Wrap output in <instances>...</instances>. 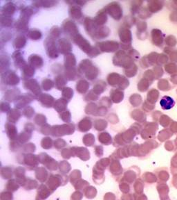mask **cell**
Masks as SVG:
<instances>
[{
	"label": "cell",
	"instance_id": "cell-6",
	"mask_svg": "<svg viewBox=\"0 0 177 200\" xmlns=\"http://www.w3.org/2000/svg\"><path fill=\"white\" fill-rule=\"evenodd\" d=\"M97 190L93 186H89L85 189V195L89 199H92L95 197Z\"/></svg>",
	"mask_w": 177,
	"mask_h": 200
},
{
	"label": "cell",
	"instance_id": "cell-7",
	"mask_svg": "<svg viewBox=\"0 0 177 200\" xmlns=\"http://www.w3.org/2000/svg\"><path fill=\"white\" fill-rule=\"evenodd\" d=\"M19 188H20L19 184H18V183L16 182L15 180H14V179L9 181L7 183V190H10V191L14 192V191H15V190H17L18 189H19Z\"/></svg>",
	"mask_w": 177,
	"mask_h": 200
},
{
	"label": "cell",
	"instance_id": "cell-5",
	"mask_svg": "<svg viewBox=\"0 0 177 200\" xmlns=\"http://www.w3.org/2000/svg\"><path fill=\"white\" fill-rule=\"evenodd\" d=\"M22 186L26 190H32L33 188H35L38 186V183H37L35 180L28 179L24 181Z\"/></svg>",
	"mask_w": 177,
	"mask_h": 200
},
{
	"label": "cell",
	"instance_id": "cell-4",
	"mask_svg": "<svg viewBox=\"0 0 177 200\" xmlns=\"http://www.w3.org/2000/svg\"><path fill=\"white\" fill-rule=\"evenodd\" d=\"M35 176L37 177V179H38L40 182L43 183L47 179L48 172L44 168H39L36 170Z\"/></svg>",
	"mask_w": 177,
	"mask_h": 200
},
{
	"label": "cell",
	"instance_id": "cell-3",
	"mask_svg": "<svg viewBox=\"0 0 177 200\" xmlns=\"http://www.w3.org/2000/svg\"><path fill=\"white\" fill-rule=\"evenodd\" d=\"M160 104L164 110H169L175 106V102L172 97L169 96H165L161 100Z\"/></svg>",
	"mask_w": 177,
	"mask_h": 200
},
{
	"label": "cell",
	"instance_id": "cell-9",
	"mask_svg": "<svg viewBox=\"0 0 177 200\" xmlns=\"http://www.w3.org/2000/svg\"><path fill=\"white\" fill-rule=\"evenodd\" d=\"M82 194L80 192H76L71 196V200H80L82 199Z\"/></svg>",
	"mask_w": 177,
	"mask_h": 200
},
{
	"label": "cell",
	"instance_id": "cell-2",
	"mask_svg": "<svg viewBox=\"0 0 177 200\" xmlns=\"http://www.w3.org/2000/svg\"><path fill=\"white\" fill-rule=\"evenodd\" d=\"M53 191L49 188H47V186L42 184L38 188V196H37L36 200H43L44 199L47 198L49 195H51Z\"/></svg>",
	"mask_w": 177,
	"mask_h": 200
},
{
	"label": "cell",
	"instance_id": "cell-1",
	"mask_svg": "<svg viewBox=\"0 0 177 200\" xmlns=\"http://www.w3.org/2000/svg\"><path fill=\"white\" fill-rule=\"evenodd\" d=\"M67 181L68 177L66 176H60V174H51L47 182V186L54 192L55 190L57 189L58 187L65 185Z\"/></svg>",
	"mask_w": 177,
	"mask_h": 200
},
{
	"label": "cell",
	"instance_id": "cell-8",
	"mask_svg": "<svg viewBox=\"0 0 177 200\" xmlns=\"http://www.w3.org/2000/svg\"><path fill=\"white\" fill-rule=\"evenodd\" d=\"M12 200L13 199V195L12 193L8 192H3L2 193V200Z\"/></svg>",
	"mask_w": 177,
	"mask_h": 200
}]
</instances>
